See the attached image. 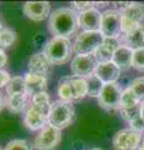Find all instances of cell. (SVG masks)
I'll list each match as a JSON object with an SVG mask.
<instances>
[{
	"label": "cell",
	"instance_id": "ac0fdd59",
	"mask_svg": "<svg viewBox=\"0 0 144 150\" xmlns=\"http://www.w3.org/2000/svg\"><path fill=\"white\" fill-rule=\"evenodd\" d=\"M25 84H26V94L33 98L34 95L39 93H44L48 84V76L43 75H36L33 73H28L25 76Z\"/></svg>",
	"mask_w": 144,
	"mask_h": 150
},
{
	"label": "cell",
	"instance_id": "6da1fadb",
	"mask_svg": "<svg viewBox=\"0 0 144 150\" xmlns=\"http://www.w3.org/2000/svg\"><path fill=\"white\" fill-rule=\"evenodd\" d=\"M79 25V16L70 8H60L50 14L48 29L54 36L70 39L77 33Z\"/></svg>",
	"mask_w": 144,
	"mask_h": 150
},
{
	"label": "cell",
	"instance_id": "9a60e30c",
	"mask_svg": "<svg viewBox=\"0 0 144 150\" xmlns=\"http://www.w3.org/2000/svg\"><path fill=\"white\" fill-rule=\"evenodd\" d=\"M94 74L105 85V84L117 83V80L120 76V69L113 62L100 63V64H98V67H96Z\"/></svg>",
	"mask_w": 144,
	"mask_h": 150
},
{
	"label": "cell",
	"instance_id": "4dcf8cb0",
	"mask_svg": "<svg viewBox=\"0 0 144 150\" xmlns=\"http://www.w3.org/2000/svg\"><path fill=\"white\" fill-rule=\"evenodd\" d=\"M5 150H30L29 145H28L26 140H23V139H15V140H11L9 142Z\"/></svg>",
	"mask_w": 144,
	"mask_h": 150
},
{
	"label": "cell",
	"instance_id": "ba28073f",
	"mask_svg": "<svg viewBox=\"0 0 144 150\" xmlns=\"http://www.w3.org/2000/svg\"><path fill=\"white\" fill-rule=\"evenodd\" d=\"M122 89L117 83L105 84L100 96L98 98L99 105L105 110L120 109V99H122Z\"/></svg>",
	"mask_w": 144,
	"mask_h": 150
},
{
	"label": "cell",
	"instance_id": "836d02e7",
	"mask_svg": "<svg viewBox=\"0 0 144 150\" xmlns=\"http://www.w3.org/2000/svg\"><path fill=\"white\" fill-rule=\"evenodd\" d=\"M11 78L9 75L8 71L5 70H0V88H4V86H8V84L10 83Z\"/></svg>",
	"mask_w": 144,
	"mask_h": 150
},
{
	"label": "cell",
	"instance_id": "7c38bea8",
	"mask_svg": "<svg viewBox=\"0 0 144 150\" xmlns=\"http://www.w3.org/2000/svg\"><path fill=\"white\" fill-rule=\"evenodd\" d=\"M24 14L33 21H43L50 18V3L28 1L24 4Z\"/></svg>",
	"mask_w": 144,
	"mask_h": 150
},
{
	"label": "cell",
	"instance_id": "30bf717a",
	"mask_svg": "<svg viewBox=\"0 0 144 150\" xmlns=\"http://www.w3.org/2000/svg\"><path fill=\"white\" fill-rule=\"evenodd\" d=\"M98 63L93 55H77L72 62V73L75 76L88 78L95 73Z\"/></svg>",
	"mask_w": 144,
	"mask_h": 150
},
{
	"label": "cell",
	"instance_id": "e0dca14e",
	"mask_svg": "<svg viewBox=\"0 0 144 150\" xmlns=\"http://www.w3.org/2000/svg\"><path fill=\"white\" fill-rule=\"evenodd\" d=\"M24 123L28 129L33 131L41 130L48 124V115L41 112L38 109H35L34 106H30L24 115Z\"/></svg>",
	"mask_w": 144,
	"mask_h": 150
},
{
	"label": "cell",
	"instance_id": "7a4b0ae2",
	"mask_svg": "<svg viewBox=\"0 0 144 150\" xmlns=\"http://www.w3.org/2000/svg\"><path fill=\"white\" fill-rule=\"evenodd\" d=\"M74 119H75V110L70 101L57 100L52 104L48 114V124L62 130L70 125Z\"/></svg>",
	"mask_w": 144,
	"mask_h": 150
},
{
	"label": "cell",
	"instance_id": "603a6c76",
	"mask_svg": "<svg viewBox=\"0 0 144 150\" xmlns=\"http://www.w3.org/2000/svg\"><path fill=\"white\" fill-rule=\"evenodd\" d=\"M85 80H87V85H88V95L92 98H99L101 94V90H103V88H104L103 81H101L95 74L85 78Z\"/></svg>",
	"mask_w": 144,
	"mask_h": 150
},
{
	"label": "cell",
	"instance_id": "d6a6232c",
	"mask_svg": "<svg viewBox=\"0 0 144 150\" xmlns=\"http://www.w3.org/2000/svg\"><path fill=\"white\" fill-rule=\"evenodd\" d=\"M131 124V129L134 130V131H137V133H140L142 134V131L144 130V119L142 118H138L135 120H133L132 123H129Z\"/></svg>",
	"mask_w": 144,
	"mask_h": 150
},
{
	"label": "cell",
	"instance_id": "8fae6325",
	"mask_svg": "<svg viewBox=\"0 0 144 150\" xmlns=\"http://www.w3.org/2000/svg\"><path fill=\"white\" fill-rule=\"evenodd\" d=\"M120 46L119 43V38H104L103 43L99 46L98 49L94 51V59L96 60V63H108L113 60V56L115 54V51L118 50V48Z\"/></svg>",
	"mask_w": 144,
	"mask_h": 150
},
{
	"label": "cell",
	"instance_id": "60d3db41",
	"mask_svg": "<svg viewBox=\"0 0 144 150\" xmlns=\"http://www.w3.org/2000/svg\"><path fill=\"white\" fill-rule=\"evenodd\" d=\"M0 30H3V25H1V23H0Z\"/></svg>",
	"mask_w": 144,
	"mask_h": 150
},
{
	"label": "cell",
	"instance_id": "277c9868",
	"mask_svg": "<svg viewBox=\"0 0 144 150\" xmlns=\"http://www.w3.org/2000/svg\"><path fill=\"white\" fill-rule=\"evenodd\" d=\"M122 14V31L129 33L144 26V5L139 3H128ZM122 33V34H123Z\"/></svg>",
	"mask_w": 144,
	"mask_h": 150
},
{
	"label": "cell",
	"instance_id": "f546056e",
	"mask_svg": "<svg viewBox=\"0 0 144 150\" xmlns=\"http://www.w3.org/2000/svg\"><path fill=\"white\" fill-rule=\"evenodd\" d=\"M132 67L135 70L144 71V49L135 50L133 53V64Z\"/></svg>",
	"mask_w": 144,
	"mask_h": 150
},
{
	"label": "cell",
	"instance_id": "83f0119b",
	"mask_svg": "<svg viewBox=\"0 0 144 150\" xmlns=\"http://www.w3.org/2000/svg\"><path fill=\"white\" fill-rule=\"evenodd\" d=\"M119 111H120V114H122V118L125 121L132 123L133 120H135L142 116V104H138L133 108H128V109H120Z\"/></svg>",
	"mask_w": 144,
	"mask_h": 150
},
{
	"label": "cell",
	"instance_id": "7402d4cb",
	"mask_svg": "<svg viewBox=\"0 0 144 150\" xmlns=\"http://www.w3.org/2000/svg\"><path fill=\"white\" fill-rule=\"evenodd\" d=\"M28 95L26 94H15L8 98V108L13 112H21L26 106Z\"/></svg>",
	"mask_w": 144,
	"mask_h": 150
},
{
	"label": "cell",
	"instance_id": "1f68e13d",
	"mask_svg": "<svg viewBox=\"0 0 144 150\" xmlns=\"http://www.w3.org/2000/svg\"><path fill=\"white\" fill-rule=\"evenodd\" d=\"M93 8V3L89 1H74L72 3V9L75 11H79V14L90 10Z\"/></svg>",
	"mask_w": 144,
	"mask_h": 150
},
{
	"label": "cell",
	"instance_id": "cb8c5ba5",
	"mask_svg": "<svg viewBox=\"0 0 144 150\" xmlns=\"http://www.w3.org/2000/svg\"><path fill=\"white\" fill-rule=\"evenodd\" d=\"M6 94L9 96L15 95V94H26L25 79L23 76H14V78H11L10 83H9L8 86H6Z\"/></svg>",
	"mask_w": 144,
	"mask_h": 150
},
{
	"label": "cell",
	"instance_id": "f35d334b",
	"mask_svg": "<svg viewBox=\"0 0 144 150\" xmlns=\"http://www.w3.org/2000/svg\"><path fill=\"white\" fill-rule=\"evenodd\" d=\"M139 150H144V142H143V144L140 145V148H139Z\"/></svg>",
	"mask_w": 144,
	"mask_h": 150
},
{
	"label": "cell",
	"instance_id": "9c48e42d",
	"mask_svg": "<svg viewBox=\"0 0 144 150\" xmlns=\"http://www.w3.org/2000/svg\"><path fill=\"white\" fill-rule=\"evenodd\" d=\"M142 140V134L132 129H123L115 133L113 146L115 150H137Z\"/></svg>",
	"mask_w": 144,
	"mask_h": 150
},
{
	"label": "cell",
	"instance_id": "8d00e7d4",
	"mask_svg": "<svg viewBox=\"0 0 144 150\" xmlns=\"http://www.w3.org/2000/svg\"><path fill=\"white\" fill-rule=\"evenodd\" d=\"M93 5L96 6V8H103L105 5V3H93Z\"/></svg>",
	"mask_w": 144,
	"mask_h": 150
},
{
	"label": "cell",
	"instance_id": "e575fe53",
	"mask_svg": "<svg viewBox=\"0 0 144 150\" xmlns=\"http://www.w3.org/2000/svg\"><path fill=\"white\" fill-rule=\"evenodd\" d=\"M8 62V58H6V54L4 50H0V70H1L6 65Z\"/></svg>",
	"mask_w": 144,
	"mask_h": 150
},
{
	"label": "cell",
	"instance_id": "7bdbcfd3",
	"mask_svg": "<svg viewBox=\"0 0 144 150\" xmlns=\"http://www.w3.org/2000/svg\"><path fill=\"white\" fill-rule=\"evenodd\" d=\"M0 150H3V149H0Z\"/></svg>",
	"mask_w": 144,
	"mask_h": 150
},
{
	"label": "cell",
	"instance_id": "4fadbf2b",
	"mask_svg": "<svg viewBox=\"0 0 144 150\" xmlns=\"http://www.w3.org/2000/svg\"><path fill=\"white\" fill-rule=\"evenodd\" d=\"M79 25L84 31L100 33L101 25V13L96 8L79 14Z\"/></svg>",
	"mask_w": 144,
	"mask_h": 150
},
{
	"label": "cell",
	"instance_id": "4316f807",
	"mask_svg": "<svg viewBox=\"0 0 144 150\" xmlns=\"http://www.w3.org/2000/svg\"><path fill=\"white\" fill-rule=\"evenodd\" d=\"M15 39H16V33L13 29L3 28V30H0V48L1 49L11 46Z\"/></svg>",
	"mask_w": 144,
	"mask_h": 150
},
{
	"label": "cell",
	"instance_id": "d4e9b609",
	"mask_svg": "<svg viewBox=\"0 0 144 150\" xmlns=\"http://www.w3.org/2000/svg\"><path fill=\"white\" fill-rule=\"evenodd\" d=\"M58 95L60 96V100L64 101H73L74 95H73V89L69 81V76H64L63 79H60L59 85H58Z\"/></svg>",
	"mask_w": 144,
	"mask_h": 150
},
{
	"label": "cell",
	"instance_id": "44dd1931",
	"mask_svg": "<svg viewBox=\"0 0 144 150\" xmlns=\"http://www.w3.org/2000/svg\"><path fill=\"white\" fill-rule=\"evenodd\" d=\"M31 106H34L35 109L40 110L41 112L48 115L50 111V108H52V104H50V96L48 93H39L31 98Z\"/></svg>",
	"mask_w": 144,
	"mask_h": 150
},
{
	"label": "cell",
	"instance_id": "ab89813d",
	"mask_svg": "<svg viewBox=\"0 0 144 150\" xmlns=\"http://www.w3.org/2000/svg\"><path fill=\"white\" fill-rule=\"evenodd\" d=\"M90 150H103V149H100V148H94V149H90Z\"/></svg>",
	"mask_w": 144,
	"mask_h": 150
},
{
	"label": "cell",
	"instance_id": "5bb4252c",
	"mask_svg": "<svg viewBox=\"0 0 144 150\" xmlns=\"http://www.w3.org/2000/svg\"><path fill=\"white\" fill-rule=\"evenodd\" d=\"M119 43L122 46H125L133 51L144 49V26L129 33H123L119 36Z\"/></svg>",
	"mask_w": 144,
	"mask_h": 150
},
{
	"label": "cell",
	"instance_id": "2e32d148",
	"mask_svg": "<svg viewBox=\"0 0 144 150\" xmlns=\"http://www.w3.org/2000/svg\"><path fill=\"white\" fill-rule=\"evenodd\" d=\"M52 63L46 58L44 51H39L31 55L29 59V73H33L36 75H43V76H48V74L52 68Z\"/></svg>",
	"mask_w": 144,
	"mask_h": 150
},
{
	"label": "cell",
	"instance_id": "5b68a950",
	"mask_svg": "<svg viewBox=\"0 0 144 150\" xmlns=\"http://www.w3.org/2000/svg\"><path fill=\"white\" fill-rule=\"evenodd\" d=\"M104 40V36L100 33L83 31L74 41V51L78 55H93Z\"/></svg>",
	"mask_w": 144,
	"mask_h": 150
},
{
	"label": "cell",
	"instance_id": "484cf974",
	"mask_svg": "<svg viewBox=\"0 0 144 150\" xmlns=\"http://www.w3.org/2000/svg\"><path fill=\"white\" fill-rule=\"evenodd\" d=\"M138 104H140V101L138 100V98L135 96V94L133 93L131 88L123 90L122 99H120V109H128V108H133Z\"/></svg>",
	"mask_w": 144,
	"mask_h": 150
},
{
	"label": "cell",
	"instance_id": "ffe728a7",
	"mask_svg": "<svg viewBox=\"0 0 144 150\" xmlns=\"http://www.w3.org/2000/svg\"><path fill=\"white\" fill-rule=\"evenodd\" d=\"M69 81H70V85L73 89L74 100H82L85 95H88V85L85 78L72 75V76H69Z\"/></svg>",
	"mask_w": 144,
	"mask_h": 150
},
{
	"label": "cell",
	"instance_id": "3957f363",
	"mask_svg": "<svg viewBox=\"0 0 144 150\" xmlns=\"http://www.w3.org/2000/svg\"><path fill=\"white\" fill-rule=\"evenodd\" d=\"M44 53L52 64H64L72 56V43L67 38L54 36L45 45Z\"/></svg>",
	"mask_w": 144,
	"mask_h": 150
},
{
	"label": "cell",
	"instance_id": "d590c367",
	"mask_svg": "<svg viewBox=\"0 0 144 150\" xmlns=\"http://www.w3.org/2000/svg\"><path fill=\"white\" fill-rule=\"evenodd\" d=\"M4 108V99H3V95L1 93H0V111H1V109Z\"/></svg>",
	"mask_w": 144,
	"mask_h": 150
},
{
	"label": "cell",
	"instance_id": "52a82bcc",
	"mask_svg": "<svg viewBox=\"0 0 144 150\" xmlns=\"http://www.w3.org/2000/svg\"><path fill=\"white\" fill-rule=\"evenodd\" d=\"M62 140V131L55 126L46 124L43 129L40 130L39 135H36L34 145L39 150H52L57 145H59Z\"/></svg>",
	"mask_w": 144,
	"mask_h": 150
},
{
	"label": "cell",
	"instance_id": "b9f144b4",
	"mask_svg": "<svg viewBox=\"0 0 144 150\" xmlns=\"http://www.w3.org/2000/svg\"><path fill=\"white\" fill-rule=\"evenodd\" d=\"M0 50H3V49H1V48H0Z\"/></svg>",
	"mask_w": 144,
	"mask_h": 150
},
{
	"label": "cell",
	"instance_id": "74e56055",
	"mask_svg": "<svg viewBox=\"0 0 144 150\" xmlns=\"http://www.w3.org/2000/svg\"><path fill=\"white\" fill-rule=\"evenodd\" d=\"M142 118L144 119V103H142Z\"/></svg>",
	"mask_w": 144,
	"mask_h": 150
},
{
	"label": "cell",
	"instance_id": "f1b7e54d",
	"mask_svg": "<svg viewBox=\"0 0 144 150\" xmlns=\"http://www.w3.org/2000/svg\"><path fill=\"white\" fill-rule=\"evenodd\" d=\"M133 93L135 94V96L138 98V100L140 103H144V78H137L132 81L131 86Z\"/></svg>",
	"mask_w": 144,
	"mask_h": 150
},
{
	"label": "cell",
	"instance_id": "8992f818",
	"mask_svg": "<svg viewBox=\"0 0 144 150\" xmlns=\"http://www.w3.org/2000/svg\"><path fill=\"white\" fill-rule=\"evenodd\" d=\"M122 14L119 10L109 9L101 14L100 34L104 38H118L122 35Z\"/></svg>",
	"mask_w": 144,
	"mask_h": 150
},
{
	"label": "cell",
	"instance_id": "d6986e66",
	"mask_svg": "<svg viewBox=\"0 0 144 150\" xmlns=\"http://www.w3.org/2000/svg\"><path fill=\"white\" fill-rule=\"evenodd\" d=\"M133 53H134L133 50L120 45L118 50L115 51L111 62L120 69V71L122 70H128L133 64Z\"/></svg>",
	"mask_w": 144,
	"mask_h": 150
}]
</instances>
